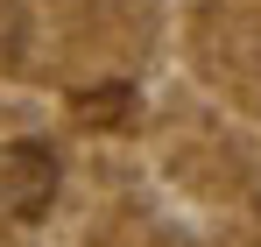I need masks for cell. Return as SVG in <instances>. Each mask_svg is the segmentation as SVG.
I'll list each match as a JSON object with an SVG mask.
<instances>
[{
  "label": "cell",
  "mask_w": 261,
  "mask_h": 247,
  "mask_svg": "<svg viewBox=\"0 0 261 247\" xmlns=\"http://www.w3.org/2000/svg\"><path fill=\"white\" fill-rule=\"evenodd\" d=\"M49 191H57V156H49V149L21 141V149L0 156V205L14 212V219H36V212L49 205Z\"/></svg>",
  "instance_id": "cell-1"
}]
</instances>
